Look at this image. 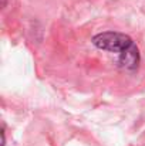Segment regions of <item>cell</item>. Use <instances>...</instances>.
<instances>
[{
    "instance_id": "6da1fadb",
    "label": "cell",
    "mask_w": 145,
    "mask_h": 146,
    "mask_svg": "<svg viewBox=\"0 0 145 146\" xmlns=\"http://www.w3.org/2000/svg\"><path fill=\"white\" fill-rule=\"evenodd\" d=\"M91 41L97 48L102 50V51L117 52V54H121L122 51H125L134 44V40L130 36H127L124 33H118V31L98 33L93 37Z\"/></svg>"
},
{
    "instance_id": "7a4b0ae2",
    "label": "cell",
    "mask_w": 145,
    "mask_h": 146,
    "mask_svg": "<svg viewBox=\"0 0 145 146\" xmlns=\"http://www.w3.org/2000/svg\"><path fill=\"white\" fill-rule=\"evenodd\" d=\"M140 60H141V57H140V50L137 47V44L134 43L130 48H127L125 51H122V52L120 54L118 62H120V65H121L122 68L134 71V70L138 68Z\"/></svg>"
},
{
    "instance_id": "3957f363",
    "label": "cell",
    "mask_w": 145,
    "mask_h": 146,
    "mask_svg": "<svg viewBox=\"0 0 145 146\" xmlns=\"http://www.w3.org/2000/svg\"><path fill=\"white\" fill-rule=\"evenodd\" d=\"M6 145V135H4V129H1V146Z\"/></svg>"
},
{
    "instance_id": "277c9868",
    "label": "cell",
    "mask_w": 145,
    "mask_h": 146,
    "mask_svg": "<svg viewBox=\"0 0 145 146\" xmlns=\"http://www.w3.org/2000/svg\"><path fill=\"white\" fill-rule=\"evenodd\" d=\"M6 3H7V0H1V6L3 7H6Z\"/></svg>"
}]
</instances>
